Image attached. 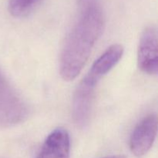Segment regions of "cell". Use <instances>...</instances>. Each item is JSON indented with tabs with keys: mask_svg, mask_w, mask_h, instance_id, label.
I'll return each instance as SVG.
<instances>
[{
	"mask_svg": "<svg viewBox=\"0 0 158 158\" xmlns=\"http://www.w3.org/2000/svg\"><path fill=\"white\" fill-rule=\"evenodd\" d=\"M70 139L67 131L56 128L45 140L35 158H69Z\"/></svg>",
	"mask_w": 158,
	"mask_h": 158,
	"instance_id": "obj_6",
	"label": "cell"
},
{
	"mask_svg": "<svg viewBox=\"0 0 158 158\" xmlns=\"http://www.w3.org/2000/svg\"><path fill=\"white\" fill-rule=\"evenodd\" d=\"M40 0H9L8 8L11 15L20 18L27 15Z\"/></svg>",
	"mask_w": 158,
	"mask_h": 158,
	"instance_id": "obj_7",
	"label": "cell"
},
{
	"mask_svg": "<svg viewBox=\"0 0 158 158\" xmlns=\"http://www.w3.org/2000/svg\"><path fill=\"white\" fill-rule=\"evenodd\" d=\"M157 133V117L155 114L145 117L136 126L130 138V149L133 154L140 157L152 148Z\"/></svg>",
	"mask_w": 158,
	"mask_h": 158,
	"instance_id": "obj_5",
	"label": "cell"
},
{
	"mask_svg": "<svg viewBox=\"0 0 158 158\" xmlns=\"http://www.w3.org/2000/svg\"><path fill=\"white\" fill-rule=\"evenodd\" d=\"M123 53V49L120 45L111 46L94 62L79 83L74 93L72 109L73 118L77 127L83 128L88 123L97 84L119 63Z\"/></svg>",
	"mask_w": 158,
	"mask_h": 158,
	"instance_id": "obj_2",
	"label": "cell"
},
{
	"mask_svg": "<svg viewBox=\"0 0 158 158\" xmlns=\"http://www.w3.org/2000/svg\"><path fill=\"white\" fill-rule=\"evenodd\" d=\"M26 103L0 73V127H10L28 117Z\"/></svg>",
	"mask_w": 158,
	"mask_h": 158,
	"instance_id": "obj_3",
	"label": "cell"
},
{
	"mask_svg": "<svg viewBox=\"0 0 158 158\" xmlns=\"http://www.w3.org/2000/svg\"><path fill=\"white\" fill-rule=\"evenodd\" d=\"M158 40L155 26H148L143 30L139 43L137 60L142 72L157 75L158 72Z\"/></svg>",
	"mask_w": 158,
	"mask_h": 158,
	"instance_id": "obj_4",
	"label": "cell"
},
{
	"mask_svg": "<svg viewBox=\"0 0 158 158\" xmlns=\"http://www.w3.org/2000/svg\"><path fill=\"white\" fill-rule=\"evenodd\" d=\"M80 13L66 39L60 60V73L66 81L73 80L87 62L104 27L99 0H78Z\"/></svg>",
	"mask_w": 158,
	"mask_h": 158,
	"instance_id": "obj_1",
	"label": "cell"
},
{
	"mask_svg": "<svg viewBox=\"0 0 158 158\" xmlns=\"http://www.w3.org/2000/svg\"><path fill=\"white\" fill-rule=\"evenodd\" d=\"M103 158H126L123 155H113V156H108V157H105Z\"/></svg>",
	"mask_w": 158,
	"mask_h": 158,
	"instance_id": "obj_8",
	"label": "cell"
}]
</instances>
